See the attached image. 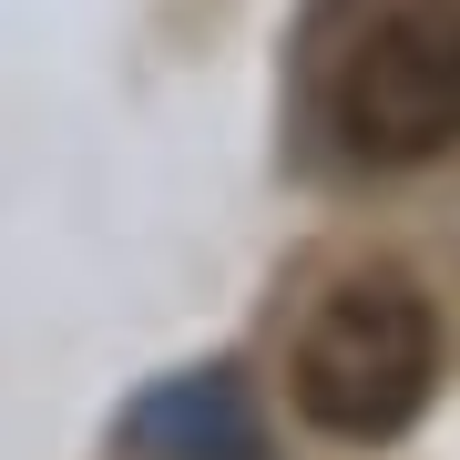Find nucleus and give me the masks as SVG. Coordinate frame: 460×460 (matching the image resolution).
<instances>
[{
    "label": "nucleus",
    "mask_w": 460,
    "mask_h": 460,
    "mask_svg": "<svg viewBox=\"0 0 460 460\" xmlns=\"http://www.w3.org/2000/svg\"><path fill=\"white\" fill-rule=\"evenodd\" d=\"M429 389H440V307L420 296V277L358 266L307 307L296 358H287V399L307 429L378 450L429 410Z\"/></svg>",
    "instance_id": "nucleus-1"
},
{
    "label": "nucleus",
    "mask_w": 460,
    "mask_h": 460,
    "mask_svg": "<svg viewBox=\"0 0 460 460\" xmlns=\"http://www.w3.org/2000/svg\"><path fill=\"white\" fill-rule=\"evenodd\" d=\"M328 123L358 164H440L460 144V0H389L328 72Z\"/></svg>",
    "instance_id": "nucleus-2"
},
{
    "label": "nucleus",
    "mask_w": 460,
    "mask_h": 460,
    "mask_svg": "<svg viewBox=\"0 0 460 460\" xmlns=\"http://www.w3.org/2000/svg\"><path fill=\"white\" fill-rule=\"evenodd\" d=\"M123 450H144V460H266V420H256L235 368H184L154 399H133Z\"/></svg>",
    "instance_id": "nucleus-3"
}]
</instances>
